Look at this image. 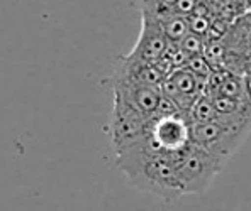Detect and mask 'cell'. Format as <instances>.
Segmentation results:
<instances>
[{
	"label": "cell",
	"instance_id": "obj_1",
	"mask_svg": "<svg viewBox=\"0 0 251 211\" xmlns=\"http://www.w3.org/2000/svg\"><path fill=\"white\" fill-rule=\"evenodd\" d=\"M175 168L183 194H202L223 171L224 164L190 142L183 150L175 152Z\"/></svg>",
	"mask_w": 251,
	"mask_h": 211
},
{
	"label": "cell",
	"instance_id": "obj_5",
	"mask_svg": "<svg viewBox=\"0 0 251 211\" xmlns=\"http://www.w3.org/2000/svg\"><path fill=\"white\" fill-rule=\"evenodd\" d=\"M114 90V100L134 108L146 117H154L163 93L160 86H145V84H129L121 81H109Z\"/></svg>",
	"mask_w": 251,
	"mask_h": 211
},
{
	"label": "cell",
	"instance_id": "obj_10",
	"mask_svg": "<svg viewBox=\"0 0 251 211\" xmlns=\"http://www.w3.org/2000/svg\"><path fill=\"white\" fill-rule=\"evenodd\" d=\"M199 2H201V0H176L175 9H173V14H176V16H182V17L192 16V14H194V10L197 9Z\"/></svg>",
	"mask_w": 251,
	"mask_h": 211
},
{
	"label": "cell",
	"instance_id": "obj_3",
	"mask_svg": "<svg viewBox=\"0 0 251 211\" xmlns=\"http://www.w3.org/2000/svg\"><path fill=\"white\" fill-rule=\"evenodd\" d=\"M150 139L156 149L163 152H178L183 150L190 139V120L185 113L153 117L150 125Z\"/></svg>",
	"mask_w": 251,
	"mask_h": 211
},
{
	"label": "cell",
	"instance_id": "obj_9",
	"mask_svg": "<svg viewBox=\"0 0 251 211\" xmlns=\"http://www.w3.org/2000/svg\"><path fill=\"white\" fill-rule=\"evenodd\" d=\"M183 68H187L188 71L194 73L195 76L201 78V80H204V81H207L209 78L212 76V73H214V69L210 68V64L205 61V58L202 56V54H201V56L188 58Z\"/></svg>",
	"mask_w": 251,
	"mask_h": 211
},
{
	"label": "cell",
	"instance_id": "obj_4",
	"mask_svg": "<svg viewBox=\"0 0 251 211\" xmlns=\"http://www.w3.org/2000/svg\"><path fill=\"white\" fill-rule=\"evenodd\" d=\"M168 49V39L163 32L158 17L151 14L141 12V31L139 38L136 41L134 47L126 59L136 63H145V64H156L161 61Z\"/></svg>",
	"mask_w": 251,
	"mask_h": 211
},
{
	"label": "cell",
	"instance_id": "obj_6",
	"mask_svg": "<svg viewBox=\"0 0 251 211\" xmlns=\"http://www.w3.org/2000/svg\"><path fill=\"white\" fill-rule=\"evenodd\" d=\"M160 24L163 27V32L167 36L170 44H180L183 38L190 32L188 29V21L187 17L176 16V14H168V16L160 17Z\"/></svg>",
	"mask_w": 251,
	"mask_h": 211
},
{
	"label": "cell",
	"instance_id": "obj_8",
	"mask_svg": "<svg viewBox=\"0 0 251 211\" xmlns=\"http://www.w3.org/2000/svg\"><path fill=\"white\" fill-rule=\"evenodd\" d=\"M178 46L187 58H194V56H201V54L204 53L205 42H204V38L194 34V32H188Z\"/></svg>",
	"mask_w": 251,
	"mask_h": 211
},
{
	"label": "cell",
	"instance_id": "obj_7",
	"mask_svg": "<svg viewBox=\"0 0 251 211\" xmlns=\"http://www.w3.org/2000/svg\"><path fill=\"white\" fill-rule=\"evenodd\" d=\"M217 118V112L214 108L212 100L207 95H202L197 102L194 103V106L188 112V120L190 124H209Z\"/></svg>",
	"mask_w": 251,
	"mask_h": 211
},
{
	"label": "cell",
	"instance_id": "obj_2",
	"mask_svg": "<svg viewBox=\"0 0 251 211\" xmlns=\"http://www.w3.org/2000/svg\"><path fill=\"white\" fill-rule=\"evenodd\" d=\"M151 120H153V117L143 115V113L136 112L131 106L114 100L109 134L116 154L121 152L126 147L132 146L138 140H141L150 130Z\"/></svg>",
	"mask_w": 251,
	"mask_h": 211
}]
</instances>
